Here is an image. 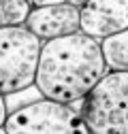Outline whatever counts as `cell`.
<instances>
[{"label":"cell","instance_id":"1","mask_svg":"<svg viewBox=\"0 0 128 134\" xmlns=\"http://www.w3.org/2000/svg\"><path fill=\"white\" fill-rule=\"evenodd\" d=\"M107 72L100 41L79 30L43 41L34 87L43 98L73 104L83 100Z\"/></svg>","mask_w":128,"mask_h":134},{"label":"cell","instance_id":"2","mask_svg":"<svg viewBox=\"0 0 128 134\" xmlns=\"http://www.w3.org/2000/svg\"><path fill=\"white\" fill-rule=\"evenodd\" d=\"M79 113L92 134H128V70H109L83 96Z\"/></svg>","mask_w":128,"mask_h":134},{"label":"cell","instance_id":"3","mask_svg":"<svg viewBox=\"0 0 128 134\" xmlns=\"http://www.w3.org/2000/svg\"><path fill=\"white\" fill-rule=\"evenodd\" d=\"M43 41L22 26L0 28V94H17L34 85Z\"/></svg>","mask_w":128,"mask_h":134},{"label":"cell","instance_id":"4","mask_svg":"<svg viewBox=\"0 0 128 134\" xmlns=\"http://www.w3.org/2000/svg\"><path fill=\"white\" fill-rule=\"evenodd\" d=\"M9 134H92L83 115L66 102L43 98L7 115Z\"/></svg>","mask_w":128,"mask_h":134},{"label":"cell","instance_id":"5","mask_svg":"<svg viewBox=\"0 0 128 134\" xmlns=\"http://www.w3.org/2000/svg\"><path fill=\"white\" fill-rule=\"evenodd\" d=\"M81 32L103 41L128 28V0H88L79 7Z\"/></svg>","mask_w":128,"mask_h":134},{"label":"cell","instance_id":"6","mask_svg":"<svg viewBox=\"0 0 128 134\" xmlns=\"http://www.w3.org/2000/svg\"><path fill=\"white\" fill-rule=\"evenodd\" d=\"M26 28H30L41 41L79 32L81 30L79 7L71 2L49 4V7H30V13L26 17Z\"/></svg>","mask_w":128,"mask_h":134},{"label":"cell","instance_id":"7","mask_svg":"<svg viewBox=\"0 0 128 134\" xmlns=\"http://www.w3.org/2000/svg\"><path fill=\"white\" fill-rule=\"evenodd\" d=\"M109 70H128V28L100 41Z\"/></svg>","mask_w":128,"mask_h":134},{"label":"cell","instance_id":"8","mask_svg":"<svg viewBox=\"0 0 128 134\" xmlns=\"http://www.w3.org/2000/svg\"><path fill=\"white\" fill-rule=\"evenodd\" d=\"M28 13H30L28 0H0V28L26 24Z\"/></svg>","mask_w":128,"mask_h":134},{"label":"cell","instance_id":"9","mask_svg":"<svg viewBox=\"0 0 128 134\" xmlns=\"http://www.w3.org/2000/svg\"><path fill=\"white\" fill-rule=\"evenodd\" d=\"M30 7H49V4H62L68 2V0H28Z\"/></svg>","mask_w":128,"mask_h":134},{"label":"cell","instance_id":"10","mask_svg":"<svg viewBox=\"0 0 128 134\" xmlns=\"http://www.w3.org/2000/svg\"><path fill=\"white\" fill-rule=\"evenodd\" d=\"M4 121H7V102H4V94H0V132L4 128Z\"/></svg>","mask_w":128,"mask_h":134},{"label":"cell","instance_id":"11","mask_svg":"<svg viewBox=\"0 0 128 134\" xmlns=\"http://www.w3.org/2000/svg\"><path fill=\"white\" fill-rule=\"evenodd\" d=\"M68 2H71V4H75V7H81L83 2H88V0H68Z\"/></svg>","mask_w":128,"mask_h":134}]
</instances>
